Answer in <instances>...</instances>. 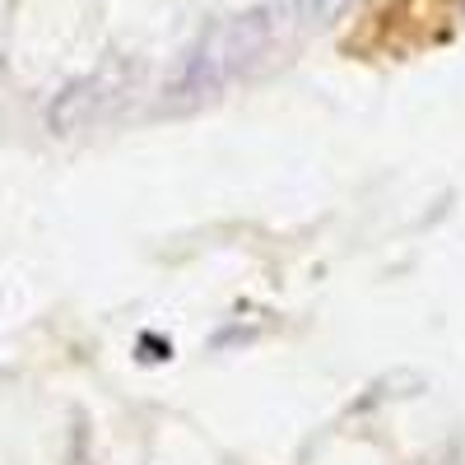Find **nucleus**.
Returning a JSON list of instances; mask_svg holds the SVG:
<instances>
[{
  "instance_id": "obj_1",
  "label": "nucleus",
  "mask_w": 465,
  "mask_h": 465,
  "mask_svg": "<svg viewBox=\"0 0 465 465\" xmlns=\"http://www.w3.org/2000/svg\"><path fill=\"white\" fill-rule=\"evenodd\" d=\"M349 0H270V5H252L242 15H228L205 28L196 52L186 56V65L173 74L168 84V107H196L210 94L228 89L232 80H242L261 56L280 43L284 33L298 28H322L335 15H344Z\"/></svg>"
},
{
  "instance_id": "obj_2",
  "label": "nucleus",
  "mask_w": 465,
  "mask_h": 465,
  "mask_svg": "<svg viewBox=\"0 0 465 465\" xmlns=\"http://www.w3.org/2000/svg\"><path fill=\"white\" fill-rule=\"evenodd\" d=\"M126 80H131V65L116 61V65H103L98 74H89V80L70 84V89L52 103V126H56V131H80V126L98 122V116L126 94Z\"/></svg>"
}]
</instances>
